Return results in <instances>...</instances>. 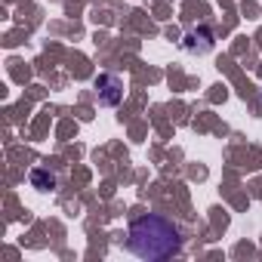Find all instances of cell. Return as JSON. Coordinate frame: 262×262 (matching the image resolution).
Returning a JSON list of instances; mask_svg holds the SVG:
<instances>
[{
	"label": "cell",
	"mask_w": 262,
	"mask_h": 262,
	"mask_svg": "<svg viewBox=\"0 0 262 262\" xmlns=\"http://www.w3.org/2000/svg\"><path fill=\"white\" fill-rule=\"evenodd\" d=\"M182 241H179V228L173 222H167L164 216H139L129 225V250L142 259H167L173 253H179Z\"/></svg>",
	"instance_id": "obj_1"
},
{
	"label": "cell",
	"mask_w": 262,
	"mask_h": 262,
	"mask_svg": "<svg viewBox=\"0 0 262 262\" xmlns=\"http://www.w3.org/2000/svg\"><path fill=\"white\" fill-rule=\"evenodd\" d=\"M96 90H102V93H99V102H102V105H117L120 96H123V83H120L117 77H111V74H102V77L96 80Z\"/></svg>",
	"instance_id": "obj_2"
},
{
	"label": "cell",
	"mask_w": 262,
	"mask_h": 262,
	"mask_svg": "<svg viewBox=\"0 0 262 262\" xmlns=\"http://www.w3.org/2000/svg\"><path fill=\"white\" fill-rule=\"evenodd\" d=\"M31 185L40 188V191H50V188L56 185V176H53L50 170H40V167H37V170H31Z\"/></svg>",
	"instance_id": "obj_3"
}]
</instances>
